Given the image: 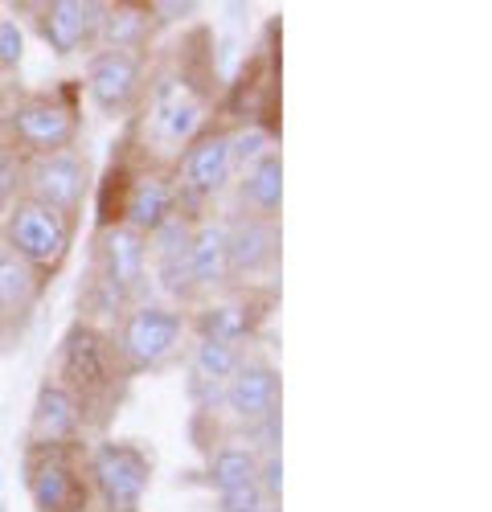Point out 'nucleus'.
I'll return each mask as SVG.
<instances>
[{
  "label": "nucleus",
  "mask_w": 492,
  "mask_h": 512,
  "mask_svg": "<svg viewBox=\"0 0 492 512\" xmlns=\"http://www.w3.org/2000/svg\"><path fill=\"white\" fill-rule=\"evenodd\" d=\"M87 480L103 512H140L152 488V455L136 443L103 439L87 451Z\"/></svg>",
  "instance_id": "obj_7"
},
{
  "label": "nucleus",
  "mask_w": 492,
  "mask_h": 512,
  "mask_svg": "<svg viewBox=\"0 0 492 512\" xmlns=\"http://www.w3.org/2000/svg\"><path fill=\"white\" fill-rule=\"evenodd\" d=\"M255 472H259V455H255L251 443H222V447L210 455L205 480H210V488L222 496V492H234V488L255 484Z\"/></svg>",
  "instance_id": "obj_21"
},
{
  "label": "nucleus",
  "mask_w": 492,
  "mask_h": 512,
  "mask_svg": "<svg viewBox=\"0 0 492 512\" xmlns=\"http://www.w3.org/2000/svg\"><path fill=\"white\" fill-rule=\"evenodd\" d=\"M74 218L41 205L33 197H21L9 213H5V250H13L21 263H29L41 279H50L62 271V263L70 259L74 246Z\"/></svg>",
  "instance_id": "obj_6"
},
{
  "label": "nucleus",
  "mask_w": 492,
  "mask_h": 512,
  "mask_svg": "<svg viewBox=\"0 0 492 512\" xmlns=\"http://www.w3.org/2000/svg\"><path fill=\"white\" fill-rule=\"evenodd\" d=\"M218 402L242 431H251L263 418L279 414V369L267 357H242L234 377L222 386Z\"/></svg>",
  "instance_id": "obj_12"
},
{
  "label": "nucleus",
  "mask_w": 492,
  "mask_h": 512,
  "mask_svg": "<svg viewBox=\"0 0 492 512\" xmlns=\"http://www.w3.org/2000/svg\"><path fill=\"white\" fill-rule=\"evenodd\" d=\"M82 431L87 418L82 406L58 386L46 381L33 398V418H29V451H46V447H82Z\"/></svg>",
  "instance_id": "obj_15"
},
{
  "label": "nucleus",
  "mask_w": 492,
  "mask_h": 512,
  "mask_svg": "<svg viewBox=\"0 0 492 512\" xmlns=\"http://www.w3.org/2000/svg\"><path fill=\"white\" fill-rule=\"evenodd\" d=\"M25 58V29L0 13V70H17Z\"/></svg>",
  "instance_id": "obj_25"
},
{
  "label": "nucleus",
  "mask_w": 492,
  "mask_h": 512,
  "mask_svg": "<svg viewBox=\"0 0 492 512\" xmlns=\"http://www.w3.org/2000/svg\"><path fill=\"white\" fill-rule=\"evenodd\" d=\"M152 29H156L152 5H140V0H115V5H103L95 50H140V54H148Z\"/></svg>",
  "instance_id": "obj_18"
},
{
  "label": "nucleus",
  "mask_w": 492,
  "mask_h": 512,
  "mask_svg": "<svg viewBox=\"0 0 492 512\" xmlns=\"http://www.w3.org/2000/svg\"><path fill=\"white\" fill-rule=\"evenodd\" d=\"M25 484L37 512H91L95 492L87 480V451L46 447L25 455Z\"/></svg>",
  "instance_id": "obj_8"
},
{
  "label": "nucleus",
  "mask_w": 492,
  "mask_h": 512,
  "mask_svg": "<svg viewBox=\"0 0 492 512\" xmlns=\"http://www.w3.org/2000/svg\"><path fill=\"white\" fill-rule=\"evenodd\" d=\"M242 353L234 345H222V340L210 336H197L193 340V357H189V373H193V386H210L222 398V386L234 377Z\"/></svg>",
  "instance_id": "obj_22"
},
{
  "label": "nucleus",
  "mask_w": 492,
  "mask_h": 512,
  "mask_svg": "<svg viewBox=\"0 0 492 512\" xmlns=\"http://www.w3.org/2000/svg\"><path fill=\"white\" fill-rule=\"evenodd\" d=\"M279 259V226L251 218V213H234L226 218V271L230 283H255L263 279Z\"/></svg>",
  "instance_id": "obj_14"
},
{
  "label": "nucleus",
  "mask_w": 492,
  "mask_h": 512,
  "mask_svg": "<svg viewBox=\"0 0 492 512\" xmlns=\"http://www.w3.org/2000/svg\"><path fill=\"white\" fill-rule=\"evenodd\" d=\"M263 508H271V504H267L259 484H246V488H234V492L218 496V512H263Z\"/></svg>",
  "instance_id": "obj_26"
},
{
  "label": "nucleus",
  "mask_w": 492,
  "mask_h": 512,
  "mask_svg": "<svg viewBox=\"0 0 492 512\" xmlns=\"http://www.w3.org/2000/svg\"><path fill=\"white\" fill-rule=\"evenodd\" d=\"M50 381H58V386L82 406V418H87V410L115 398V386L128 381V369H123V361L115 353L111 332H103L91 320H74L66 328V336L58 340Z\"/></svg>",
  "instance_id": "obj_2"
},
{
  "label": "nucleus",
  "mask_w": 492,
  "mask_h": 512,
  "mask_svg": "<svg viewBox=\"0 0 492 512\" xmlns=\"http://www.w3.org/2000/svg\"><path fill=\"white\" fill-rule=\"evenodd\" d=\"M177 213V181H173V168H160V164H144L132 189H128V201H123V222L119 226H132L136 234H152L164 218Z\"/></svg>",
  "instance_id": "obj_16"
},
{
  "label": "nucleus",
  "mask_w": 492,
  "mask_h": 512,
  "mask_svg": "<svg viewBox=\"0 0 492 512\" xmlns=\"http://www.w3.org/2000/svg\"><path fill=\"white\" fill-rule=\"evenodd\" d=\"M214 66L210 62H193V37L185 46H177V54L164 62L144 87V107H148V123H144V160L169 168L177 164V156L189 148V140H197L214 115Z\"/></svg>",
  "instance_id": "obj_1"
},
{
  "label": "nucleus",
  "mask_w": 492,
  "mask_h": 512,
  "mask_svg": "<svg viewBox=\"0 0 492 512\" xmlns=\"http://www.w3.org/2000/svg\"><path fill=\"white\" fill-rule=\"evenodd\" d=\"M189 275L197 291H222L226 271V218H197L189 234Z\"/></svg>",
  "instance_id": "obj_17"
},
{
  "label": "nucleus",
  "mask_w": 492,
  "mask_h": 512,
  "mask_svg": "<svg viewBox=\"0 0 492 512\" xmlns=\"http://www.w3.org/2000/svg\"><path fill=\"white\" fill-rule=\"evenodd\" d=\"M148 283V238L132 226H103L95 234V312L123 316L132 304H144Z\"/></svg>",
  "instance_id": "obj_4"
},
{
  "label": "nucleus",
  "mask_w": 492,
  "mask_h": 512,
  "mask_svg": "<svg viewBox=\"0 0 492 512\" xmlns=\"http://www.w3.org/2000/svg\"><path fill=\"white\" fill-rule=\"evenodd\" d=\"M255 484L263 488L267 504H279V492H283V459H279V451H267V455H259V472H255Z\"/></svg>",
  "instance_id": "obj_27"
},
{
  "label": "nucleus",
  "mask_w": 492,
  "mask_h": 512,
  "mask_svg": "<svg viewBox=\"0 0 492 512\" xmlns=\"http://www.w3.org/2000/svg\"><path fill=\"white\" fill-rule=\"evenodd\" d=\"M99 17H103V0H50V5H37V33L41 41L58 54L70 58L78 50L99 46Z\"/></svg>",
  "instance_id": "obj_13"
},
{
  "label": "nucleus",
  "mask_w": 492,
  "mask_h": 512,
  "mask_svg": "<svg viewBox=\"0 0 492 512\" xmlns=\"http://www.w3.org/2000/svg\"><path fill=\"white\" fill-rule=\"evenodd\" d=\"M263 512H279V508H275V504H271V508H263Z\"/></svg>",
  "instance_id": "obj_29"
},
{
  "label": "nucleus",
  "mask_w": 492,
  "mask_h": 512,
  "mask_svg": "<svg viewBox=\"0 0 492 512\" xmlns=\"http://www.w3.org/2000/svg\"><path fill=\"white\" fill-rule=\"evenodd\" d=\"M197 13H201L197 0H185V5H169V0H152V17H156V25H160V21H189V17H197Z\"/></svg>",
  "instance_id": "obj_28"
},
{
  "label": "nucleus",
  "mask_w": 492,
  "mask_h": 512,
  "mask_svg": "<svg viewBox=\"0 0 492 512\" xmlns=\"http://www.w3.org/2000/svg\"><path fill=\"white\" fill-rule=\"evenodd\" d=\"M185 336H189V316L181 308L144 300L119 316V328L111 340H115V353L123 369H128V377H136V373H152L169 365Z\"/></svg>",
  "instance_id": "obj_5"
},
{
  "label": "nucleus",
  "mask_w": 492,
  "mask_h": 512,
  "mask_svg": "<svg viewBox=\"0 0 492 512\" xmlns=\"http://www.w3.org/2000/svg\"><path fill=\"white\" fill-rule=\"evenodd\" d=\"M25 197V156H17L9 144H0V218Z\"/></svg>",
  "instance_id": "obj_24"
},
{
  "label": "nucleus",
  "mask_w": 492,
  "mask_h": 512,
  "mask_svg": "<svg viewBox=\"0 0 492 512\" xmlns=\"http://www.w3.org/2000/svg\"><path fill=\"white\" fill-rule=\"evenodd\" d=\"M78 136H82L78 107L66 103L58 91L21 95L0 119V144H9L25 160L78 148Z\"/></svg>",
  "instance_id": "obj_3"
},
{
  "label": "nucleus",
  "mask_w": 492,
  "mask_h": 512,
  "mask_svg": "<svg viewBox=\"0 0 492 512\" xmlns=\"http://www.w3.org/2000/svg\"><path fill=\"white\" fill-rule=\"evenodd\" d=\"M271 148V136L267 127L259 123H246V127H230V160H234V173H246L255 160H263Z\"/></svg>",
  "instance_id": "obj_23"
},
{
  "label": "nucleus",
  "mask_w": 492,
  "mask_h": 512,
  "mask_svg": "<svg viewBox=\"0 0 492 512\" xmlns=\"http://www.w3.org/2000/svg\"><path fill=\"white\" fill-rule=\"evenodd\" d=\"M234 177V160H230V127L210 123L173 164V181H177V209L189 213L197 222L201 213L197 205L214 201Z\"/></svg>",
  "instance_id": "obj_9"
},
{
  "label": "nucleus",
  "mask_w": 492,
  "mask_h": 512,
  "mask_svg": "<svg viewBox=\"0 0 492 512\" xmlns=\"http://www.w3.org/2000/svg\"><path fill=\"white\" fill-rule=\"evenodd\" d=\"M41 287H46V279L29 263H21L13 250H0V320L25 316L41 300Z\"/></svg>",
  "instance_id": "obj_20"
},
{
  "label": "nucleus",
  "mask_w": 492,
  "mask_h": 512,
  "mask_svg": "<svg viewBox=\"0 0 492 512\" xmlns=\"http://www.w3.org/2000/svg\"><path fill=\"white\" fill-rule=\"evenodd\" d=\"M91 193V164L78 148L25 160V197L50 205L78 222V209Z\"/></svg>",
  "instance_id": "obj_11"
},
{
  "label": "nucleus",
  "mask_w": 492,
  "mask_h": 512,
  "mask_svg": "<svg viewBox=\"0 0 492 512\" xmlns=\"http://www.w3.org/2000/svg\"><path fill=\"white\" fill-rule=\"evenodd\" d=\"M238 205L242 213L263 222H279V205H283V156L267 152L263 160H255L238 181Z\"/></svg>",
  "instance_id": "obj_19"
},
{
  "label": "nucleus",
  "mask_w": 492,
  "mask_h": 512,
  "mask_svg": "<svg viewBox=\"0 0 492 512\" xmlns=\"http://www.w3.org/2000/svg\"><path fill=\"white\" fill-rule=\"evenodd\" d=\"M144 74H148V54L140 50H95L87 62L82 91H87L99 115L128 119L144 99Z\"/></svg>",
  "instance_id": "obj_10"
}]
</instances>
